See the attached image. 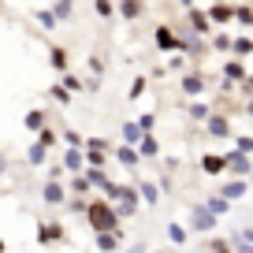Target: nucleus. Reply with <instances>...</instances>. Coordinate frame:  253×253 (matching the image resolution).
I'll use <instances>...</instances> for the list:
<instances>
[{
    "label": "nucleus",
    "mask_w": 253,
    "mask_h": 253,
    "mask_svg": "<svg viewBox=\"0 0 253 253\" xmlns=\"http://www.w3.org/2000/svg\"><path fill=\"white\" fill-rule=\"evenodd\" d=\"M116 157H119V164H123V168H138V149H134V145H119Z\"/></svg>",
    "instance_id": "39448f33"
},
{
    "label": "nucleus",
    "mask_w": 253,
    "mask_h": 253,
    "mask_svg": "<svg viewBox=\"0 0 253 253\" xmlns=\"http://www.w3.org/2000/svg\"><path fill=\"white\" fill-rule=\"evenodd\" d=\"M52 97H56V101L63 104V101H67V97H71V93H67V89H63V86H52Z\"/></svg>",
    "instance_id": "c85d7f7f"
},
{
    "label": "nucleus",
    "mask_w": 253,
    "mask_h": 253,
    "mask_svg": "<svg viewBox=\"0 0 253 253\" xmlns=\"http://www.w3.org/2000/svg\"><path fill=\"white\" fill-rule=\"evenodd\" d=\"M86 220L93 223V231H119V216L108 201H93L86 205Z\"/></svg>",
    "instance_id": "f257e3e1"
},
{
    "label": "nucleus",
    "mask_w": 253,
    "mask_h": 253,
    "mask_svg": "<svg viewBox=\"0 0 253 253\" xmlns=\"http://www.w3.org/2000/svg\"><path fill=\"white\" fill-rule=\"evenodd\" d=\"M0 253H4V242H0Z\"/></svg>",
    "instance_id": "f704fd0d"
},
{
    "label": "nucleus",
    "mask_w": 253,
    "mask_h": 253,
    "mask_svg": "<svg viewBox=\"0 0 253 253\" xmlns=\"http://www.w3.org/2000/svg\"><path fill=\"white\" fill-rule=\"evenodd\" d=\"M212 253H231V250H227V242H212Z\"/></svg>",
    "instance_id": "2f4dec72"
},
{
    "label": "nucleus",
    "mask_w": 253,
    "mask_h": 253,
    "mask_svg": "<svg viewBox=\"0 0 253 253\" xmlns=\"http://www.w3.org/2000/svg\"><path fill=\"white\" fill-rule=\"evenodd\" d=\"M60 238H63V227H60V223H41V227H38V242H41V246L60 242Z\"/></svg>",
    "instance_id": "20e7f679"
},
{
    "label": "nucleus",
    "mask_w": 253,
    "mask_h": 253,
    "mask_svg": "<svg viewBox=\"0 0 253 253\" xmlns=\"http://www.w3.org/2000/svg\"><path fill=\"white\" fill-rule=\"evenodd\" d=\"M157 41H160L164 48H175V45H179V41H175V34L168 30V26H160V30H157Z\"/></svg>",
    "instance_id": "4468645a"
},
{
    "label": "nucleus",
    "mask_w": 253,
    "mask_h": 253,
    "mask_svg": "<svg viewBox=\"0 0 253 253\" xmlns=\"http://www.w3.org/2000/svg\"><path fill=\"white\" fill-rule=\"evenodd\" d=\"M138 11H142V4H134V0H126V4H123V15H130V19H134Z\"/></svg>",
    "instance_id": "b1692460"
},
{
    "label": "nucleus",
    "mask_w": 253,
    "mask_h": 253,
    "mask_svg": "<svg viewBox=\"0 0 253 253\" xmlns=\"http://www.w3.org/2000/svg\"><path fill=\"white\" fill-rule=\"evenodd\" d=\"M168 238H171L175 246H182V242H186V231H182L179 223H171V227H168Z\"/></svg>",
    "instance_id": "6ab92c4d"
},
{
    "label": "nucleus",
    "mask_w": 253,
    "mask_h": 253,
    "mask_svg": "<svg viewBox=\"0 0 253 253\" xmlns=\"http://www.w3.org/2000/svg\"><path fill=\"white\" fill-rule=\"evenodd\" d=\"M212 19H216V23H227V19H231V8H223V4H216V8H212Z\"/></svg>",
    "instance_id": "412c9836"
},
{
    "label": "nucleus",
    "mask_w": 253,
    "mask_h": 253,
    "mask_svg": "<svg viewBox=\"0 0 253 253\" xmlns=\"http://www.w3.org/2000/svg\"><path fill=\"white\" fill-rule=\"evenodd\" d=\"M52 67H60V71L67 67V56H63V48H52Z\"/></svg>",
    "instance_id": "4be33fe9"
},
{
    "label": "nucleus",
    "mask_w": 253,
    "mask_h": 253,
    "mask_svg": "<svg viewBox=\"0 0 253 253\" xmlns=\"http://www.w3.org/2000/svg\"><path fill=\"white\" fill-rule=\"evenodd\" d=\"M250 179H253V171H250Z\"/></svg>",
    "instance_id": "c9c22d12"
},
{
    "label": "nucleus",
    "mask_w": 253,
    "mask_h": 253,
    "mask_svg": "<svg viewBox=\"0 0 253 253\" xmlns=\"http://www.w3.org/2000/svg\"><path fill=\"white\" fill-rule=\"evenodd\" d=\"M145 93V79H134V86H130V97H142Z\"/></svg>",
    "instance_id": "a878e982"
},
{
    "label": "nucleus",
    "mask_w": 253,
    "mask_h": 253,
    "mask_svg": "<svg viewBox=\"0 0 253 253\" xmlns=\"http://www.w3.org/2000/svg\"><path fill=\"white\" fill-rule=\"evenodd\" d=\"M201 168H205L209 175H220L223 171V157H205V160H201Z\"/></svg>",
    "instance_id": "ddd939ff"
},
{
    "label": "nucleus",
    "mask_w": 253,
    "mask_h": 253,
    "mask_svg": "<svg viewBox=\"0 0 253 253\" xmlns=\"http://www.w3.org/2000/svg\"><path fill=\"white\" fill-rule=\"evenodd\" d=\"M209 212H212V216H223V212H227V209H231V201L227 198H220V194H216V198H209Z\"/></svg>",
    "instance_id": "9b49d317"
},
{
    "label": "nucleus",
    "mask_w": 253,
    "mask_h": 253,
    "mask_svg": "<svg viewBox=\"0 0 253 253\" xmlns=\"http://www.w3.org/2000/svg\"><path fill=\"white\" fill-rule=\"evenodd\" d=\"M123 138H126V145H134L138 138H142V130H138L134 123H126V126H123Z\"/></svg>",
    "instance_id": "aec40b11"
},
{
    "label": "nucleus",
    "mask_w": 253,
    "mask_h": 253,
    "mask_svg": "<svg viewBox=\"0 0 253 253\" xmlns=\"http://www.w3.org/2000/svg\"><path fill=\"white\" fill-rule=\"evenodd\" d=\"M157 142H153V138H142V145H138V157H157Z\"/></svg>",
    "instance_id": "dca6fc26"
},
{
    "label": "nucleus",
    "mask_w": 253,
    "mask_h": 253,
    "mask_svg": "<svg viewBox=\"0 0 253 253\" xmlns=\"http://www.w3.org/2000/svg\"><path fill=\"white\" fill-rule=\"evenodd\" d=\"M45 201H48V205H63V186L56 179L45 182Z\"/></svg>",
    "instance_id": "423d86ee"
},
{
    "label": "nucleus",
    "mask_w": 253,
    "mask_h": 253,
    "mask_svg": "<svg viewBox=\"0 0 253 253\" xmlns=\"http://www.w3.org/2000/svg\"><path fill=\"white\" fill-rule=\"evenodd\" d=\"M209 130H212V134H216V138H223V134H231V126H227V123H223V119H220V116H212V123H209Z\"/></svg>",
    "instance_id": "f3484780"
},
{
    "label": "nucleus",
    "mask_w": 253,
    "mask_h": 253,
    "mask_svg": "<svg viewBox=\"0 0 253 253\" xmlns=\"http://www.w3.org/2000/svg\"><path fill=\"white\" fill-rule=\"evenodd\" d=\"M38 19H41V23H45V26H48V30H52V26H56V19H52V15H48V11H38Z\"/></svg>",
    "instance_id": "c756f323"
},
{
    "label": "nucleus",
    "mask_w": 253,
    "mask_h": 253,
    "mask_svg": "<svg viewBox=\"0 0 253 253\" xmlns=\"http://www.w3.org/2000/svg\"><path fill=\"white\" fill-rule=\"evenodd\" d=\"M119 231H97V250L101 253H112V250H119Z\"/></svg>",
    "instance_id": "7ed1b4c3"
},
{
    "label": "nucleus",
    "mask_w": 253,
    "mask_h": 253,
    "mask_svg": "<svg viewBox=\"0 0 253 253\" xmlns=\"http://www.w3.org/2000/svg\"><path fill=\"white\" fill-rule=\"evenodd\" d=\"M63 168H67V171H82V153H79V145H75V149H67Z\"/></svg>",
    "instance_id": "1a4fd4ad"
},
{
    "label": "nucleus",
    "mask_w": 253,
    "mask_h": 253,
    "mask_svg": "<svg viewBox=\"0 0 253 253\" xmlns=\"http://www.w3.org/2000/svg\"><path fill=\"white\" fill-rule=\"evenodd\" d=\"M126 253H145V242H138V246H130Z\"/></svg>",
    "instance_id": "473e14b6"
},
{
    "label": "nucleus",
    "mask_w": 253,
    "mask_h": 253,
    "mask_svg": "<svg viewBox=\"0 0 253 253\" xmlns=\"http://www.w3.org/2000/svg\"><path fill=\"white\" fill-rule=\"evenodd\" d=\"M138 190H142V198L149 201V205H157V198H160V190H157V186H149V182H138Z\"/></svg>",
    "instance_id": "2eb2a0df"
},
{
    "label": "nucleus",
    "mask_w": 253,
    "mask_h": 253,
    "mask_svg": "<svg viewBox=\"0 0 253 253\" xmlns=\"http://www.w3.org/2000/svg\"><path fill=\"white\" fill-rule=\"evenodd\" d=\"M238 153H253V138H242V142H238Z\"/></svg>",
    "instance_id": "7c9ffc66"
},
{
    "label": "nucleus",
    "mask_w": 253,
    "mask_h": 253,
    "mask_svg": "<svg viewBox=\"0 0 253 253\" xmlns=\"http://www.w3.org/2000/svg\"><path fill=\"white\" fill-rule=\"evenodd\" d=\"M190 227H194V231H212L216 227V216L209 212L205 205H198L194 212H190Z\"/></svg>",
    "instance_id": "f03ea898"
},
{
    "label": "nucleus",
    "mask_w": 253,
    "mask_h": 253,
    "mask_svg": "<svg viewBox=\"0 0 253 253\" xmlns=\"http://www.w3.org/2000/svg\"><path fill=\"white\" fill-rule=\"evenodd\" d=\"M201 89H205V79H201V75H190V79L182 82V93H190V97H198Z\"/></svg>",
    "instance_id": "6e6552de"
},
{
    "label": "nucleus",
    "mask_w": 253,
    "mask_h": 253,
    "mask_svg": "<svg viewBox=\"0 0 253 253\" xmlns=\"http://www.w3.org/2000/svg\"><path fill=\"white\" fill-rule=\"evenodd\" d=\"M26 126H30V130H41V126H45V112H30V116H26Z\"/></svg>",
    "instance_id": "a211bd4d"
},
{
    "label": "nucleus",
    "mask_w": 253,
    "mask_h": 253,
    "mask_svg": "<svg viewBox=\"0 0 253 253\" xmlns=\"http://www.w3.org/2000/svg\"><path fill=\"white\" fill-rule=\"evenodd\" d=\"M86 179H89V186H97L101 194H104V190L112 186V182H108V175H104L101 168H89V171H86Z\"/></svg>",
    "instance_id": "0eeeda50"
},
{
    "label": "nucleus",
    "mask_w": 253,
    "mask_h": 253,
    "mask_svg": "<svg viewBox=\"0 0 253 253\" xmlns=\"http://www.w3.org/2000/svg\"><path fill=\"white\" fill-rule=\"evenodd\" d=\"M38 142H41V145H45V149H48V145L56 142V134H52V130H45V126H41V138H38Z\"/></svg>",
    "instance_id": "393cba45"
},
{
    "label": "nucleus",
    "mask_w": 253,
    "mask_h": 253,
    "mask_svg": "<svg viewBox=\"0 0 253 253\" xmlns=\"http://www.w3.org/2000/svg\"><path fill=\"white\" fill-rule=\"evenodd\" d=\"M235 250H238V253H253V242H246V238H235Z\"/></svg>",
    "instance_id": "bb28decb"
},
{
    "label": "nucleus",
    "mask_w": 253,
    "mask_h": 253,
    "mask_svg": "<svg viewBox=\"0 0 253 253\" xmlns=\"http://www.w3.org/2000/svg\"><path fill=\"white\" fill-rule=\"evenodd\" d=\"M227 75H231V79H242V75H246L242 63H227Z\"/></svg>",
    "instance_id": "cd10ccee"
},
{
    "label": "nucleus",
    "mask_w": 253,
    "mask_h": 253,
    "mask_svg": "<svg viewBox=\"0 0 253 253\" xmlns=\"http://www.w3.org/2000/svg\"><path fill=\"white\" fill-rule=\"evenodd\" d=\"M26 160H30L34 168H38V164H45V145H41V142H34V145H30V153H26Z\"/></svg>",
    "instance_id": "f8f14e48"
},
{
    "label": "nucleus",
    "mask_w": 253,
    "mask_h": 253,
    "mask_svg": "<svg viewBox=\"0 0 253 253\" xmlns=\"http://www.w3.org/2000/svg\"><path fill=\"white\" fill-rule=\"evenodd\" d=\"M194 26H198V34H209V19L198 15V11H194Z\"/></svg>",
    "instance_id": "5701e85b"
},
{
    "label": "nucleus",
    "mask_w": 253,
    "mask_h": 253,
    "mask_svg": "<svg viewBox=\"0 0 253 253\" xmlns=\"http://www.w3.org/2000/svg\"><path fill=\"white\" fill-rule=\"evenodd\" d=\"M0 175H4V153H0Z\"/></svg>",
    "instance_id": "72a5a7b5"
},
{
    "label": "nucleus",
    "mask_w": 253,
    "mask_h": 253,
    "mask_svg": "<svg viewBox=\"0 0 253 253\" xmlns=\"http://www.w3.org/2000/svg\"><path fill=\"white\" fill-rule=\"evenodd\" d=\"M246 194V182H227V186L220 190V198H227V201H238Z\"/></svg>",
    "instance_id": "9d476101"
}]
</instances>
